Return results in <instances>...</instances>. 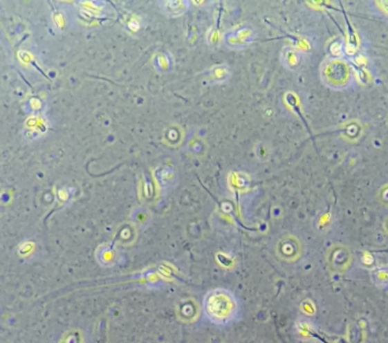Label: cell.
I'll return each instance as SVG.
<instances>
[{"instance_id": "obj_4", "label": "cell", "mask_w": 388, "mask_h": 343, "mask_svg": "<svg viewBox=\"0 0 388 343\" xmlns=\"http://www.w3.org/2000/svg\"><path fill=\"white\" fill-rule=\"evenodd\" d=\"M179 317L185 322H194L199 316L198 303L194 299H187L184 300L181 306L179 307Z\"/></svg>"}, {"instance_id": "obj_1", "label": "cell", "mask_w": 388, "mask_h": 343, "mask_svg": "<svg viewBox=\"0 0 388 343\" xmlns=\"http://www.w3.org/2000/svg\"><path fill=\"white\" fill-rule=\"evenodd\" d=\"M206 317L216 324H227L236 318L239 304L236 297L225 289H214L206 294L203 300Z\"/></svg>"}, {"instance_id": "obj_2", "label": "cell", "mask_w": 388, "mask_h": 343, "mask_svg": "<svg viewBox=\"0 0 388 343\" xmlns=\"http://www.w3.org/2000/svg\"><path fill=\"white\" fill-rule=\"evenodd\" d=\"M275 252L280 260L286 263H295L302 257L303 243L294 234L281 237L275 247Z\"/></svg>"}, {"instance_id": "obj_5", "label": "cell", "mask_w": 388, "mask_h": 343, "mask_svg": "<svg viewBox=\"0 0 388 343\" xmlns=\"http://www.w3.org/2000/svg\"><path fill=\"white\" fill-rule=\"evenodd\" d=\"M385 231H387L388 234V220L387 221V223H385Z\"/></svg>"}, {"instance_id": "obj_3", "label": "cell", "mask_w": 388, "mask_h": 343, "mask_svg": "<svg viewBox=\"0 0 388 343\" xmlns=\"http://www.w3.org/2000/svg\"><path fill=\"white\" fill-rule=\"evenodd\" d=\"M351 251L347 245L336 243L330 248L327 253V263L331 271L337 274H343L351 265Z\"/></svg>"}]
</instances>
